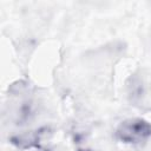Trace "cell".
<instances>
[{
  "label": "cell",
  "instance_id": "1",
  "mask_svg": "<svg viewBox=\"0 0 151 151\" xmlns=\"http://www.w3.org/2000/svg\"><path fill=\"white\" fill-rule=\"evenodd\" d=\"M118 137L126 143H134L147 138L151 134V125L142 119L124 122L117 130Z\"/></svg>",
  "mask_w": 151,
  "mask_h": 151
}]
</instances>
